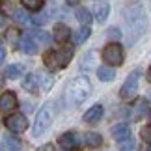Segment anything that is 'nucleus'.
<instances>
[{"label":"nucleus","mask_w":151,"mask_h":151,"mask_svg":"<svg viewBox=\"0 0 151 151\" xmlns=\"http://www.w3.org/2000/svg\"><path fill=\"white\" fill-rule=\"evenodd\" d=\"M17 49H21L24 54H36L37 52V43L34 41L32 37H21V41H19V45H17Z\"/></svg>","instance_id":"obj_13"},{"label":"nucleus","mask_w":151,"mask_h":151,"mask_svg":"<svg viewBox=\"0 0 151 151\" xmlns=\"http://www.w3.org/2000/svg\"><path fill=\"white\" fill-rule=\"evenodd\" d=\"M37 86H39V77H37V75H34V73L26 75V78L22 80V88H24L26 91H30V93H36V91L39 90Z\"/></svg>","instance_id":"obj_15"},{"label":"nucleus","mask_w":151,"mask_h":151,"mask_svg":"<svg viewBox=\"0 0 151 151\" xmlns=\"http://www.w3.org/2000/svg\"><path fill=\"white\" fill-rule=\"evenodd\" d=\"M6 41H9L11 47L17 49V45H19V41H21L19 30H17V28H8V30H6Z\"/></svg>","instance_id":"obj_23"},{"label":"nucleus","mask_w":151,"mask_h":151,"mask_svg":"<svg viewBox=\"0 0 151 151\" xmlns=\"http://www.w3.org/2000/svg\"><path fill=\"white\" fill-rule=\"evenodd\" d=\"M52 121H54V103L47 101L39 108V112L36 116V121H34V129H32V136L34 138H39L43 136L45 132L50 129Z\"/></svg>","instance_id":"obj_3"},{"label":"nucleus","mask_w":151,"mask_h":151,"mask_svg":"<svg viewBox=\"0 0 151 151\" xmlns=\"http://www.w3.org/2000/svg\"><path fill=\"white\" fill-rule=\"evenodd\" d=\"M4 144H6V147H8L9 151H19L22 147V142L17 136H13V134H6L4 136Z\"/></svg>","instance_id":"obj_19"},{"label":"nucleus","mask_w":151,"mask_h":151,"mask_svg":"<svg viewBox=\"0 0 151 151\" xmlns=\"http://www.w3.org/2000/svg\"><path fill=\"white\" fill-rule=\"evenodd\" d=\"M82 144L86 147H99L101 144H103V138L99 132H93V131H90V132H86V134L82 136Z\"/></svg>","instance_id":"obj_14"},{"label":"nucleus","mask_w":151,"mask_h":151,"mask_svg":"<svg viewBox=\"0 0 151 151\" xmlns=\"http://www.w3.org/2000/svg\"><path fill=\"white\" fill-rule=\"evenodd\" d=\"M106 37H108L112 43H118L123 36H121V30H119L118 26H112V28H108V30H106Z\"/></svg>","instance_id":"obj_26"},{"label":"nucleus","mask_w":151,"mask_h":151,"mask_svg":"<svg viewBox=\"0 0 151 151\" xmlns=\"http://www.w3.org/2000/svg\"><path fill=\"white\" fill-rule=\"evenodd\" d=\"M2 82H4V80H2V77H0V86H2Z\"/></svg>","instance_id":"obj_38"},{"label":"nucleus","mask_w":151,"mask_h":151,"mask_svg":"<svg viewBox=\"0 0 151 151\" xmlns=\"http://www.w3.org/2000/svg\"><path fill=\"white\" fill-rule=\"evenodd\" d=\"M134 147H136V144H134L132 138H125V140H121L118 144V149L119 151H134Z\"/></svg>","instance_id":"obj_27"},{"label":"nucleus","mask_w":151,"mask_h":151,"mask_svg":"<svg viewBox=\"0 0 151 151\" xmlns=\"http://www.w3.org/2000/svg\"><path fill=\"white\" fill-rule=\"evenodd\" d=\"M4 58H6V50H4L2 47H0V63L4 62Z\"/></svg>","instance_id":"obj_32"},{"label":"nucleus","mask_w":151,"mask_h":151,"mask_svg":"<svg viewBox=\"0 0 151 151\" xmlns=\"http://www.w3.org/2000/svg\"><path fill=\"white\" fill-rule=\"evenodd\" d=\"M22 73H24V65H21V63H11V65L6 67L4 77L9 78V80H15V78H19Z\"/></svg>","instance_id":"obj_16"},{"label":"nucleus","mask_w":151,"mask_h":151,"mask_svg":"<svg viewBox=\"0 0 151 151\" xmlns=\"http://www.w3.org/2000/svg\"><path fill=\"white\" fill-rule=\"evenodd\" d=\"M90 93H91V82L84 75L75 77L65 88V99H67L69 104H73V106H80V104L90 97Z\"/></svg>","instance_id":"obj_2"},{"label":"nucleus","mask_w":151,"mask_h":151,"mask_svg":"<svg viewBox=\"0 0 151 151\" xmlns=\"http://www.w3.org/2000/svg\"><path fill=\"white\" fill-rule=\"evenodd\" d=\"M91 36V30H90V26H80L77 32H75V43L77 45H82L84 41H88V37Z\"/></svg>","instance_id":"obj_18"},{"label":"nucleus","mask_w":151,"mask_h":151,"mask_svg":"<svg viewBox=\"0 0 151 151\" xmlns=\"http://www.w3.org/2000/svg\"><path fill=\"white\" fill-rule=\"evenodd\" d=\"M77 2H78V0H67V4H71V6H75Z\"/></svg>","instance_id":"obj_34"},{"label":"nucleus","mask_w":151,"mask_h":151,"mask_svg":"<svg viewBox=\"0 0 151 151\" xmlns=\"http://www.w3.org/2000/svg\"><path fill=\"white\" fill-rule=\"evenodd\" d=\"M34 22H36V24H45V22L49 21V13H41V15H36L32 19Z\"/></svg>","instance_id":"obj_31"},{"label":"nucleus","mask_w":151,"mask_h":151,"mask_svg":"<svg viewBox=\"0 0 151 151\" xmlns=\"http://www.w3.org/2000/svg\"><path fill=\"white\" fill-rule=\"evenodd\" d=\"M4 125L8 127L11 132L19 134V132H24L28 129V119L24 114H9L8 118L4 119Z\"/></svg>","instance_id":"obj_7"},{"label":"nucleus","mask_w":151,"mask_h":151,"mask_svg":"<svg viewBox=\"0 0 151 151\" xmlns=\"http://www.w3.org/2000/svg\"><path fill=\"white\" fill-rule=\"evenodd\" d=\"M17 104H19V101H17V95L13 91H4V93L0 95V110H2L4 114L13 112L17 108Z\"/></svg>","instance_id":"obj_8"},{"label":"nucleus","mask_w":151,"mask_h":151,"mask_svg":"<svg viewBox=\"0 0 151 151\" xmlns=\"http://www.w3.org/2000/svg\"><path fill=\"white\" fill-rule=\"evenodd\" d=\"M149 95H151V93H149Z\"/></svg>","instance_id":"obj_41"},{"label":"nucleus","mask_w":151,"mask_h":151,"mask_svg":"<svg viewBox=\"0 0 151 151\" xmlns=\"http://www.w3.org/2000/svg\"><path fill=\"white\" fill-rule=\"evenodd\" d=\"M147 78L151 80V67H149V71H147Z\"/></svg>","instance_id":"obj_36"},{"label":"nucleus","mask_w":151,"mask_h":151,"mask_svg":"<svg viewBox=\"0 0 151 151\" xmlns=\"http://www.w3.org/2000/svg\"><path fill=\"white\" fill-rule=\"evenodd\" d=\"M108 13H110V6L108 4H101L95 8V21L97 22H104L108 19Z\"/></svg>","instance_id":"obj_21"},{"label":"nucleus","mask_w":151,"mask_h":151,"mask_svg":"<svg viewBox=\"0 0 151 151\" xmlns=\"http://www.w3.org/2000/svg\"><path fill=\"white\" fill-rule=\"evenodd\" d=\"M58 144H60L65 151H75V149L80 146L78 136L75 134V132H63V134L58 138Z\"/></svg>","instance_id":"obj_9"},{"label":"nucleus","mask_w":151,"mask_h":151,"mask_svg":"<svg viewBox=\"0 0 151 151\" xmlns=\"http://www.w3.org/2000/svg\"><path fill=\"white\" fill-rule=\"evenodd\" d=\"M13 4L9 2V0H0V13L4 15H13Z\"/></svg>","instance_id":"obj_28"},{"label":"nucleus","mask_w":151,"mask_h":151,"mask_svg":"<svg viewBox=\"0 0 151 151\" xmlns=\"http://www.w3.org/2000/svg\"><path fill=\"white\" fill-rule=\"evenodd\" d=\"M142 138H144V142H147L151 146V125H147V127L142 129Z\"/></svg>","instance_id":"obj_30"},{"label":"nucleus","mask_w":151,"mask_h":151,"mask_svg":"<svg viewBox=\"0 0 151 151\" xmlns=\"http://www.w3.org/2000/svg\"><path fill=\"white\" fill-rule=\"evenodd\" d=\"M39 151H52V146H50V144H47V146H43Z\"/></svg>","instance_id":"obj_33"},{"label":"nucleus","mask_w":151,"mask_h":151,"mask_svg":"<svg viewBox=\"0 0 151 151\" xmlns=\"http://www.w3.org/2000/svg\"><path fill=\"white\" fill-rule=\"evenodd\" d=\"M0 151H2V146H0Z\"/></svg>","instance_id":"obj_39"},{"label":"nucleus","mask_w":151,"mask_h":151,"mask_svg":"<svg viewBox=\"0 0 151 151\" xmlns=\"http://www.w3.org/2000/svg\"><path fill=\"white\" fill-rule=\"evenodd\" d=\"M13 19L19 22V24H28V22L32 21L30 15H28L24 9H15V11H13Z\"/></svg>","instance_id":"obj_24"},{"label":"nucleus","mask_w":151,"mask_h":151,"mask_svg":"<svg viewBox=\"0 0 151 151\" xmlns=\"http://www.w3.org/2000/svg\"><path fill=\"white\" fill-rule=\"evenodd\" d=\"M32 36L36 37L39 43H45V45L50 43V39H52V36H49L47 32H32Z\"/></svg>","instance_id":"obj_29"},{"label":"nucleus","mask_w":151,"mask_h":151,"mask_svg":"<svg viewBox=\"0 0 151 151\" xmlns=\"http://www.w3.org/2000/svg\"><path fill=\"white\" fill-rule=\"evenodd\" d=\"M149 151H151V147H149Z\"/></svg>","instance_id":"obj_40"},{"label":"nucleus","mask_w":151,"mask_h":151,"mask_svg":"<svg viewBox=\"0 0 151 151\" xmlns=\"http://www.w3.org/2000/svg\"><path fill=\"white\" fill-rule=\"evenodd\" d=\"M52 37H54V41H58V43H67L69 37H71V30H69V26H65L63 22H58V24H54Z\"/></svg>","instance_id":"obj_10"},{"label":"nucleus","mask_w":151,"mask_h":151,"mask_svg":"<svg viewBox=\"0 0 151 151\" xmlns=\"http://www.w3.org/2000/svg\"><path fill=\"white\" fill-rule=\"evenodd\" d=\"M73 58V50L71 49H56V50H47L43 54V63L47 65L50 71H58L69 65Z\"/></svg>","instance_id":"obj_4"},{"label":"nucleus","mask_w":151,"mask_h":151,"mask_svg":"<svg viewBox=\"0 0 151 151\" xmlns=\"http://www.w3.org/2000/svg\"><path fill=\"white\" fill-rule=\"evenodd\" d=\"M21 4L30 11H41L45 8V0H21Z\"/></svg>","instance_id":"obj_22"},{"label":"nucleus","mask_w":151,"mask_h":151,"mask_svg":"<svg viewBox=\"0 0 151 151\" xmlns=\"http://www.w3.org/2000/svg\"><path fill=\"white\" fill-rule=\"evenodd\" d=\"M104 114V108L101 104H93V106H90L88 110L84 112V121L86 123H97Z\"/></svg>","instance_id":"obj_11"},{"label":"nucleus","mask_w":151,"mask_h":151,"mask_svg":"<svg viewBox=\"0 0 151 151\" xmlns=\"http://www.w3.org/2000/svg\"><path fill=\"white\" fill-rule=\"evenodd\" d=\"M75 17H77V21L80 22V24L90 26V22H91V13H90L86 8H78L77 11H75Z\"/></svg>","instance_id":"obj_20"},{"label":"nucleus","mask_w":151,"mask_h":151,"mask_svg":"<svg viewBox=\"0 0 151 151\" xmlns=\"http://www.w3.org/2000/svg\"><path fill=\"white\" fill-rule=\"evenodd\" d=\"M147 118H149V123H151V110H149V112H147Z\"/></svg>","instance_id":"obj_37"},{"label":"nucleus","mask_w":151,"mask_h":151,"mask_svg":"<svg viewBox=\"0 0 151 151\" xmlns=\"http://www.w3.org/2000/svg\"><path fill=\"white\" fill-rule=\"evenodd\" d=\"M146 110H147V101H138L136 103V106H134V112H132V118L134 119H140L144 114H146Z\"/></svg>","instance_id":"obj_25"},{"label":"nucleus","mask_w":151,"mask_h":151,"mask_svg":"<svg viewBox=\"0 0 151 151\" xmlns=\"http://www.w3.org/2000/svg\"><path fill=\"white\" fill-rule=\"evenodd\" d=\"M2 24H4V17L0 15V26H2Z\"/></svg>","instance_id":"obj_35"},{"label":"nucleus","mask_w":151,"mask_h":151,"mask_svg":"<svg viewBox=\"0 0 151 151\" xmlns=\"http://www.w3.org/2000/svg\"><path fill=\"white\" fill-rule=\"evenodd\" d=\"M138 86H140V71H132L119 90V97L123 101H132L138 95Z\"/></svg>","instance_id":"obj_5"},{"label":"nucleus","mask_w":151,"mask_h":151,"mask_svg":"<svg viewBox=\"0 0 151 151\" xmlns=\"http://www.w3.org/2000/svg\"><path fill=\"white\" fill-rule=\"evenodd\" d=\"M123 15H125L127 30H129L127 45L131 47V45H134L144 36V30H146V13H144L142 6H131L129 9L123 11Z\"/></svg>","instance_id":"obj_1"},{"label":"nucleus","mask_w":151,"mask_h":151,"mask_svg":"<svg viewBox=\"0 0 151 151\" xmlns=\"http://www.w3.org/2000/svg\"><path fill=\"white\" fill-rule=\"evenodd\" d=\"M97 77H99L101 82H112L116 78V71H114V67H110V65H103V67L97 69Z\"/></svg>","instance_id":"obj_17"},{"label":"nucleus","mask_w":151,"mask_h":151,"mask_svg":"<svg viewBox=\"0 0 151 151\" xmlns=\"http://www.w3.org/2000/svg\"><path fill=\"white\" fill-rule=\"evenodd\" d=\"M110 132H112V138H114V140H118V142L125 140V138H131V127L127 125V123H118V125H114Z\"/></svg>","instance_id":"obj_12"},{"label":"nucleus","mask_w":151,"mask_h":151,"mask_svg":"<svg viewBox=\"0 0 151 151\" xmlns=\"http://www.w3.org/2000/svg\"><path fill=\"white\" fill-rule=\"evenodd\" d=\"M103 60L104 63L108 65H121L125 60V52H123V47L119 43H108L106 47L103 49Z\"/></svg>","instance_id":"obj_6"}]
</instances>
